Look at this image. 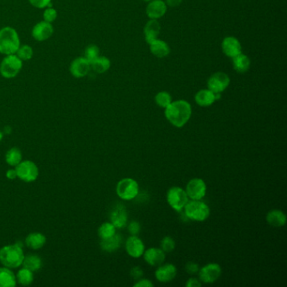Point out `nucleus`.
Returning <instances> with one entry per match:
<instances>
[{"instance_id": "f257e3e1", "label": "nucleus", "mask_w": 287, "mask_h": 287, "mask_svg": "<svg viewBox=\"0 0 287 287\" xmlns=\"http://www.w3.org/2000/svg\"><path fill=\"white\" fill-rule=\"evenodd\" d=\"M191 114V105L184 99L171 102L164 111L167 120L178 128H181L188 122Z\"/></svg>"}, {"instance_id": "f03ea898", "label": "nucleus", "mask_w": 287, "mask_h": 287, "mask_svg": "<svg viewBox=\"0 0 287 287\" xmlns=\"http://www.w3.org/2000/svg\"><path fill=\"white\" fill-rule=\"evenodd\" d=\"M20 46V40L17 31L10 26L0 30V53L3 55L16 54Z\"/></svg>"}, {"instance_id": "7ed1b4c3", "label": "nucleus", "mask_w": 287, "mask_h": 287, "mask_svg": "<svg viewBox=\"0 0 287 287\" xmlns=\"http://www.w3.org/2000/svg\"><path fill=\"white\" fill-rule=\"evenodd\" d=\"M24 253L18 244L7 245L0 249V263L7 268H18L21 266Z\"/></svg>"}, {"instance_id": "20e7f679", "label": "nucleus", "mask_w": 287, "mask_h": 287, "mask_svg": "<svg viewBox=\"0 0 287 287\" xmlns=\"http://www.w3.org/2000/svg\"><path fill=\"white\" fill-rule=\"evenodd\" d=\"M185 216L189 220L195 222H204L210 216V208L207 204L201 200H192L188 201L184 207Z\"/></svg>"}, {"instance_id": "39448f33", "label": "nucleus", "mask_w": 287, "mask_h": 287, "mask_svg": "<svg viewBox=\"0 0 287 287\" xmlns=\"http://www.w3.org/2000/svg\"><path fill=\"white\" fill-rule=\"evenodd\" d=\"M23 62L17 56L8 55L0 63V74L4 78H13L21 71Z\"/></svg>"}, {"instance_id": "423d86ee", "label": "nucleus", "mask_w": 287, "mask_h": 287, "mask_svg": "<svg viewBox=\"0 0 287 287\" xmlns=\"http://www.w3.org/2000/svg\"><path fill=\"white\" fill-rule=\"evenodd\" d=\"M116 194L125 201L135 199L139 194L138 183L132 178L121 179L116 185Z\"/></svg>"}, {"instance_id": "0eeeda50", "label": "nucleus", "mask_w": 287, "mask_h": 287, "mask_svg": "<svg viewBox=\"0 0 287 287\" xmlns=\"http://www.w3.org/2000/svg\"><path fill=\"white\" fill-rule=\"evenodd\" d=\"M167 201L170 207L176 211H181L189 201L188 194L185 190L178 186H173L167 192Z\"/></svg>"}, {"instance_id": "6e6552de", "label": "nucleus", "mask_w": 287, "mask_h": 287, "mask_svg": "<svg viewBox=\"0 0 287 287\" xmlns=\"http://www.w3.org/2000/svg\"><path fill=\"white\" fill-rule=\"evenodd\" d=\"M16 173L19 179L25 182H33L38 177L39 170L37 165L31 161H23L16 165Z\"/></svg>"}, {"instance_id": "1a4fd4ad", "label": "nucleus", "mask_w": 287, "mask_h": 287, "mask_svg": "<svg viewBox=\"0 0 287 287\" xmlns=\"http://www.w3.org/2000/svg\"><path fill=\"white\" fill-rule=\"evenodd\" d=\"M230 77L228 74L222 72H217L212 74L207 81L208 90L215 94H221L229 86Z\"/></svg>"}, {"instance_id": "9d476101", "label": "nucleus", "mask_w": 287, "mask_h": 287, "mask_svg": "<svg viewBox=\"0 0 287 287\" xmlns=\"http://www.w3.org/2000/svg\"><path fill=\"white\" fill-rule=\"evenodd\" d=\"M200 281L206 284L216 282L222 275V268L218 264L210 263L203 266L198 272Z\"/></svg>"}, {"instance_id": "9b49d317", "label": "nucleus", "mask_w": 287, "mask_h": 287, "mask_svg": "<svg viewBox=\"0 0 287 287\" xmlns=\"http://www.w3.org/2000/svg\"><path fill=\"white\" fill-rule=\"evenodd\" d=\"M185 191L191 200H201L207 193V185L203 179L194 178L189 181Z\"/></svg>"}, {"instance_id": "f8f14e48", "label": "nucleus", "mask_w": 287, "mask_h": 287, "mask_svg": "<svg viewBox=\"0 0 287 287\" xmlns=\"http://www.w3.org/2000/svg\"><path fill=\"white\" fill-rule=\"evenodd\" d=\"M110 218L111 223L115 227V229H124L127 226L128 221L127 209L123 205L117 204L111 210Z\"/></svg>"}, {"instance_id": "ddd939ff", "label": "nucleus", "mask_w": 287, "mask_h": 287, "mask_svg": "<svg viewBox=\"0 0 287 287\" xmlns=\"http://www.w3.org/2000/svg\"><path fill=\"white\" fill-rule=\"evenodd\" d=\"M54 32V29L51 23L46 21H40L35 25L31 35L35 40L37 41H44L48 40Z\"/></svg>"}, {"instance_id": "4468645a", "label": "nucleus", "mask_w": 287, "mask_h": 287, "mask_svg": "<svg viewBox=\"0 0 287 287\" xmlns=\"http://www.w3.org/2000/svg\"><path fill=\"white\" fill-rule=\"evenodd\" d=\"M69 69L74 77L80 78L85 77L90 73L91 70V65L85 57H77L72 62Z\"/></svg>"}, {"instance_id": "2eb2a0df", "label": "nucleus", "mask_w": 287, "mask_h": 287, "mask_svg": "<svg viewBox=\"0 0 287 287\" xmlns=\"http://www.w3.org/2000/svg\"><path fill=\"white\" fill-rule=\"evenodd\" d=\"M222 49L227 57L233 58L242 53V45L236 37H225L222 40Z\"/></svg>"}, {"instance_id": "dca6fc26", "label": "nucleus", "mask_w": 287, "mask_h": 287, "mask_svg": "<svg viewBox=\"0 0 287 287\" xmlns=\"http://www.w3.org/2000/svg\"><path fill=\"white\" fill-rule=\"evenodd\" d=\"M146 9V14L148 18L151 19H158L166 14L167 4L163 0H152L148 2Z\"/></svg>"}, {"instance_id": "f3484780", "label": "nucleus", "mask_w": 287, "mask_h": 287, "mask_svg": "<svg viewBox=\"0 0 287 287\" xmlns=\"http://www.w3.org/2000/svg\"><path fill=\"white\" fill-rule=\"evenodd\" d=\"M177 275V268L172 264H165L157 266L155 271V277L162 283H168L173 281Z\"/></svg>"}, {"instance_id": "a211bd4d", "label": "nucleus", "mask_w": 287, "mask_h": 287, "mask_svg": "<svg viewBox=\"0 0 287 287\" xmlns=\"http://www.w3.org/2000/svg\"><path fill=\"white\" fill-rule=\"evenodd\" d=\"M126 250L130 256L139 258L144 253L145 246L141 238H139L137 236L132 235L130 238H127L126 242Z\"/></svg>"}, {"instance_id": "6ab92c4d", "label": "nucleus", "mask_w": 287, "mask_h": 287, "mask_svg": "<svg viewBox=\"0 0 287 287\" xmlns=\"http://www.w3.org/2000/svg\"><path fill=\"white\" fill-rule=\"evenodd\" d=\"M221 99V94H215L210 90H201L196 93L194 100L201 107H207L213 105L216 100Z\"/></svg>"}, {"instance_id": "aec40b11", "label": "nucleus", "mask_w": 287, "mask_h": 287, "mask_svg": "<svg viewBox=\"0 0 287 287\" xmlns=\"http://www.w3.org/2000/svg\"><path fill=\"white\" fill-rule=\"evenodd\" d=\"M144 256L146 262L149 266H161L165 260V253L161 249L157 248H150L144 251L142 254Z\"/></svg>"}, {"instance_id": "412c9836", "label": "nucleus", "mask_w": 287, "mask_h": 287, "mask_svg": "<svg viewBox=\"0 0 287 287\" xmlns=\"http://www.w3.org/2000/svg\"><path fill=\"white\" fill-rule=\"evenodd\" d=\"M161 25L157 19H151L147 22L144 27V36L147 43L149 44L152 41L158 38V35L160 34Z\"/></svg>"}, {"instance_id": "4be33fe9", "label": "nucleus", "mask_w": 287, "mask_h": 287, "mask_svg": "<svg viewBox=\"0 0 287 287\" xmlns=\"http://www.w3.org/2000/svg\"><path fill=\"white\" fill-rule=\"evenodd\" d=\"M150 46V52L153 55L157 57L158 58H163L167 56H169L170 53V48L169 45L160 39H156V40L152 41L148 44Z\"/></svg>"}, {"instance_id": "5701e85b", "label": "nucleus", "mask_w": 287, "mask_h": 287, "mask_svg": "<svg viewBox=\"0 0 287 287\" xmlns=\"http://www.w3.org/2000/svg\"><path fill=\"white\" fill-rule=\"evenodd\" d=\"M266 221L274 228H281L287 222V216L282 210H272L266 216Z\"/></svg>"}, {"instance_id": "b1692460", "label": "nucleus", "mask_w": 287, "mask_h": 287, "mask_svg": "<svg viewBox=\"0 0 287 287\" xmlns=\"http://www.w3.org/2000/svg\"><path fill=\"white\" fill-rule=\"evenodd\" d=\"M122 242V238L120 234L113 235L111 238H105V239H101L100 242V247L102 249L108 252V253H112L115 252L120 247V244Z\"/></svg>"}, {"instance_id": "393cba45", "label": "nucleus", "mask_w": 287, "mask_h": 287, "mask_svg": "<svg viewBox=\"0 0 287 287\" xmlns=\"http://www.w3.org/2000/svg\"><path fill=\"white\" fill-rule=\"evenodd\" d=\"M232 65L235 71L238 72L239 74H244L249 69L251 62L248 56L240 53L239 55L236 56L232 58Z\"/></svg>"}, {"instance_id": "a878e982", "label": "nucleus", "mask_w": 287, "mask_h": 287, "mask_svg": "<svg viewBox=\"0 0 287 287\" xmlns=\"http://www.w3.org/2000/svg\"><path fill=\"white\" fill-rule=\"evenodd\" d=\"M25 244L32 249H39L46 244V237L40 232H32L25 238Z\"/></svg>"}, {"instance_id": "bb28decb", "label": "nucleus", "mask_w": 287, "mask_h": 287, "mask_svg": "<svg viewBox=\"0 0 287 287\" xmlns=\"http://www.w3.org/2000/svg\"><path fill=\"white\" fill-rule=\"evenodd\" d=\"M91 69L93 71L96 72L97 74H104L105 72L108 71L111 68V60L106 57H98L96 60L90 62Z\"/></svg>"}, {"instance_id": "cd10ccee", "label": "nucleus", "mask_w": 287, "mask_h": 287, "mask_svg": "<svg viewBox=\"0 0 287 287\" xmlns=\"http://www.w3.org/2000/svg\"><path fill=\"white\" fill-rule=\"evenodd\" d=\"M16 277L9 268H0V287H12L16 285Z\"/></svg>"}, {"instance_id": "c85d7f7f", "label": "nucleus", "mask_w": 287, "mask_h": 287, "mask_svg": "<svg viewBox=\"0 0 287 287\" xmlns=\"http://www.w3.org/2000/svg\"><path fill=\"white\" fill-rule=\"evenodd\" d=\"M22 264L24 266V268H28L32 272L39 270L42 266L40 257L35 254H30L24 257Z\"/></svg>"}, {"instance_id": "c756f323", "label": "nucleus", "mask_w": 287, "mask_h": 287, "mask_svg": "<svg viewBox=\"0 0 287 287\" xmlns=\"http://www.w3.org/2000/svg\"><path fill=\"white\" fill-rule=\"evenodd\" d=\"M33 280H34L33 273L31 270L26 268H21L16 275V281L19 284L22 285V286L31 285L33 282Z\"/></svg>"}, {"instance_id": "7c9ffc66", "label": "nucleus", "mask_w": 287, "mask_h": 287, "mask_svg": "<svg viewBox=\"0 0 287 287\" xmlns=\"http://www.w3.org/2000/svg\"><path fill=\"white\" fill-rule=\"evenodd\" d=\"M21 152L17 148H12L7 152L5 155V160L7 164L11 166H16L21 162Z\"/></svg>"}, {"instance_id": "2f4dec72", "label": "nucleus", "mask_w": 287, "mask_h": 287, "mask_svg": "<svg viewBox=\"0 0 287 287\" xmlns=\"http://www.w3.org/2000/svg\"><path fill=\"white\" fill-rule=\"evenodd\" d=\"M116 229L111 222H105L99 227L98 230V234L100 239L111 238L113 235L115 234Z\"/></svg>"}, {"instance_id": "473e14b6", "label": "nucleus", "mask_w": 287, "mask_h": 287, "mask_svg": "<svg viewBox=\"0 0 287 287\" xmlns=\"http://www.w3.org/2000/svg\"><path fill=\"white\" fill-rule=\"evenodd\" d=\"M155 102L158 106L165 109L172 102V97L170 96V93L166 92V91H161V92L157 93L155 96Z\"/></svg>"}, {"instance_id": "72a5a7b5", "label": "nucleus", "mask_w": 287, "mask_h": 287, "mask_svg": "<svg viewBox=\"0 0 287 287\" xmlns=\"http://www.w3.org/2000/svg\"><path fill=\"white\" fill-rule=\"evenodd\" d=\"M34 52L31 46L28 45H23L19 47L18 51L16 52V56L19 58L21 59L22 61H28L31 60L33 57Z\"/></svg>"}, {"instance_id": "f704fd0d", "label": "nucleus", "mask_w": 287, "mask_h": 287, "mask_svg": "<svg viewBox=\"0 0 287 287\" xmlns=\"http://www.w3.org/2000/svg\"><path fill=\"white\" fill-rule=\"evenodd\" d=\"M99 57V49L96 45H90L84 51V57L90 62H92Z\"/></svg>"}, {"instance_id": "c9c22d12", "label": "nucleus", "mask_w": 287, "mask_h": 287, "mask_svg": "<svg viewBox=\"0 0 287 287\" xmlns=\"http://www.w3.org/2000/svg\"><path fill=\"white\" fill-rule=\"evenodd\" d=\"M175 248V242L173 238L171 237H164L161 241V249L164 251V253H170L172 252Z\"/></svg>"}, {"instance_id": "e433bc0d", "label": "nucleus", "mask_w": 287, "mask_h": 287, "mask_svg": "<svg viewBox=\"0 0 287 287\" xmlns=\"http://www.w3.org/2000/svg\"><path fill=\"white\" fill-rule=\"evenodd\" d=\"M57 17V12L53 7H48L45 9L43 13L44 21L48 22V23H53L55 21Z\"/></svg>"}, {"instance_id": "4c0bfd02", "label": "nucleus", "mask_w": 287, "mask_h": 287, "mask_svg": "<svg viewBox=\"0 0 287 287\" xmlns=\"http://www.w3.org/2000/svg\"><path fill=\"white\" fill-rule=\"evenodd\" d=\"M32 6L37 9H45L46 7H51L52 0H29Z\"/></svg>"}, {"instance_id": "58836bf2", "label": "nucleus", "mask_w": 287, "mask_h": 287, "mask_svg": "<svg viewBox=\"0 0 287 287\" xmlns=\"http://www.w3.org/2000/svg\"><path fill=\"white\" fill-rule=\"evenodd\" d=\"M141 231V225L138 222L136 221H132L128 225V231L131 235L133 236H137L139 232Z\"/></svg>"}, {"instance_id": "ea45409f", "label": "nucleus", "mask_w": 287, "mask_h": 287, "mask_svg": "<svg viewBox=\"0 0 287 287\" xmlns=\"http://www.w3.org/2000/svg\"><path fill=\"white\" fill-rule=\"evenodd\" d=\"M185 270L188 273L189 275H195V274H198L200 268H199V266L196 263L190 261L185 265Z\"/></svg>"}, {"instance_id": "a19ab883", "label": "nucleus", "mask_w": 287, "mask_h": 287, "mask_svg": "<svg viewBox=\"0 0 287 287\" xmlns=\"http://www.w3.org/2000/svg\"><path fill=\"white\" fill-rule=\"evenodd\" d=\"M130 274L134 281H138L143 276V270L139 266H135L131 269Z\"/></svg>"}, {"instance_id": "79ce46f5", "label": "nucleus", "mask_w": 287, "mask_h": 287, "mask_svg": "<svg viewBox=\"0 0 287 287\" xmlns=\"http://www.w3.org/2000/svg\"><path fill=\"white\" fill-rule=\"evenodd\" d=\"M137 282L134 284L135 287H153V283L148 279H140Z\"/></svg>"}, {"instance_id": "37998d69", "label": "nucleus", "mask_w": 287, "mask_h": 287, "mask_svg": "<svg viewBox=\"0 0 287 287\" xmlns=\"http://www.w3.org/2000/svg\"><path fill=\"white\" fill-rule=\"evenodd\" d=\"M185 286L187 287H201V282L196 278H191Z\"/></svg>"}, {"instance_id": "c03bdc74", "label": "nucleus", "mask_w": 287, "mask_h": 287, "mask_svg": "<svg viewBox=\"0 0 287 287\" xmlns=\"http://www.w3.org/2000/svg\"><path fill=\"white\" fill-rule=\"evenodd\" d=\"M167 6L171 7V8H176L179 6L182 3L183 0H165Z\"/></svg>"}, {"instance_id": "a18cd8bd", "label": "nucleus", "mask_w": 287, "mask_h": 287, "mask_svg": "<svg viewBox=\"0 0 287 287\" xmlns=\"http://www.w3.org/2000/svg\"><path fill=\"white\" fill-rule=\"evenodd\" d=\"M6 177L9 179H15L17 177L16 170H9L6 172Z\"/></svg>"}, {"instance_id": "49530a36", "label": "nucleus", "mask_w": 287, "mask_h": 287, "mask_svg": "<svg viewBox=\"0 0 287 287\" xmlns=\"http://www.w3.org/2000/svg\"><path fill=\"white\" fill-rule=\"evenodd\" d=\"M4 133H11V128L9 127H6L4 128Z\"/></svg>"}, {"instance_id": "de8ad7c7", "label": "nucleus", "mask_w": 287, "mask_h": 287, "mask_svg": "<svg viewBox=\"0 0 287 287\" xmlns=\"http://www.w3.org/2000/svg\"><path fill=\"white\" fill-rule=\"evenodd\" d=\"M2 139H3V133L0 132V142L2 141Z\"/></svg>"}, {"instance_id": "09e8293b", "label": "nucleus", "mask_w": 287, "mask_h": 287, "mask_svg": "<svg viewBox=\"0 0 287 287\" xmlns=\"http://www.w3.org/2000/svg\"><path fill=\"white\" fill-rule=\"evenodd\" d=\"M143 1H144V2H150L152 0H143Z\"/></svg>"}]
</instances>
